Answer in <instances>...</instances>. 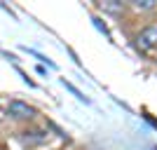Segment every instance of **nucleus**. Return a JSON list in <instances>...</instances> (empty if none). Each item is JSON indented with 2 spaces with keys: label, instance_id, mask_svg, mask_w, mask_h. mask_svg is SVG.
<instances>
[{
  "label": "nucleus",
  "instance_id": "obj_1",
  "mask_svg": "<svg viewBox=\"0 0 157 150\" xmlns=\"http://www.w3.org/2000/svg\"><path fill=\"white\" fill-rule=\"evenodd\" d=\"M155 45H157V24H150V26H145L143 31L138 33L136 47L141 52H148V49H152Z\"/></svg>",
  "mask_w": 157,
  "mask_h": 150
},
{
  "label": "nucleus",
  "instance_id": "obj_2",
  "mask_svg": "<svg viewBox=\"0 0 157 150\" xmlns=\"http://www.w3.org/2000/svg\"><path fill=\"white\" fill-rule=\"evenodd\" d=\"M7 113H10L14 120H31L33 115H35V108H31L28 103L14 98V101H10V106H7Z\"/></svg>",
  "mask_w": 157,
  "mask_h": 150
},
{
  "label": "nucleus",
  "instance_id": "obj_3",
  "mask_svg": "<svg viewBox=\"0 0 157 150\" xmlns=\"http://www.w3.org/2000/svg\"><path fill=\"white\" fill-rule=\"evenodd\" d=\"M61 85H63L66 89L71 91V94H73L75 98H78V101H82V103H92V101H89V98H87V96H85V94H82V91H80V89H78L75 85H71V82H66V80H61Z\"/></svg>",
  "mask_w": 157,
  "mask_h": 150
},
{
  "label": "nucleus",
  "instance_id": "obj_4",
  "mask_svg": "<svg viewBox=\"0 0 157 150\" xmlns=\"http://www.w3.org/2000/svg\"><path fill=\"white\" fill-rule=\"evenodd\" d=\"M101 10H105V12H113V14H117V12H122V2L108 0V2H101Z\"/></svg>",
  "mask_w": 157,
  "mask_h": 150
},
{
  "label": "nucleus",
  "instance_id": "obj_5",
  "mask_svg": "<svg viewBox=\"0 0 157 150\" xmlns=\"http://www.w3.org/2000/svg\"><path fill=\"white\" fill-rule=\"evenodd\" d=\"M24 141H26V143H40V141H45V134H42V131H31V134H28L26 131Z\"/></svg>",
  "mask_w": 157,
  "mask_h": 150
},
{
  "label": "nucleus",
  "instance_id": "obj_6",
  "mask_svg": "<svg viewBox=\"0 0 157 150\" xmlns=\"http://www.w3.org/2000/svg\"><path fill=\"white\" fill-rule=\"evenodd\" d=\"M134 7H136V10H152V7H155V0H134Z\"/></svg>",
  "mask_w": 157,
  "mask_h": 150
},
{
  "label": "nucleus",
  "instance_id": "obj_7",
  "mask_svg": "<svg viewBox=\"0 0 157 150\" xmlns=\"http://www.w3.org/2000/svg\"><path fill=\"white\" fill-rule=\"evenodd\" d=\"M94 26H96L98 28V31H101V33H103V35H105V38H110V31H108V26H105V24H103V21H101V19H96V17H94Z\"/></svg>",
  "mask_w": 157,
  "mask_h": 150
}]
</instances>
